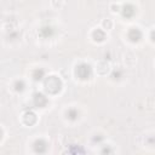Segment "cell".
<instances>
[{"label":"cell","instance_id":"6da1fadb","mask_svg":"<svg viewBox=\"0 0 155 155\" xmlns=\"http://www.w3.org/2000/svg\"><path fill=\"white\" fill-rule=\"evenodd\" d=\"M61 86H62V82L56 76H48L45 80V88L50 93H57L61 90Z\"/></svg>","mask_w":155,"mask_h":155},{"label":"cell","instance_id":"7a4b0ae2","mask_svg":"<svg viewBox=\"0 0 155 155\" xmlns=\"http://www.w3.org/2000/svg\"><path fill=\"white\" fill-rule=\"evenodd\" d=\"M76 75L80 79H88L91 75V68L87 64H80L76 68Z\"/></svg>","mask_w":155,"mask_h":155},{"label":"cell","instance_id":"3957f363","mask_svg":"<svg viewBox=\"0 0 155 155\" xmlns=\"http://www.w3.org/2000/svg\"><path fill=\"white\" fill-rule=\"evenodd\" d=\"M133 13H134V7H133L132 5H125V6H124L122 15H124L125 17L130 18V17H132V16H133Z\"/></svg>","mask_w":155,"mask_h":155},{"label":"cell","instance_id":"277c9868","mask_svg":"<svg viewBox=\"0 0 155 155\" xmlns=\"http://www.w3.org/2000/svg\"><path fill=\"white\" fill-rule=\"evenodd\" d=\"M34 101H35V104H36V105H39V107H44V105H46V103H47V99H46V97H44L41 93H38V94H35V98H34Z\"/></svg>","mask_w":155,"mask_h":155},{"label":"cell","instance_id":"5b68a950","mask_svg":"<svg viewBox=\"0 0 155 155\" xmlns=\"http://www.w3.org/2000/svg\"><path fill=\"white\" fill-rule=\"evenodd\" d=\"M140 36H142V34H140V31L138 29H131L130 33H128V38L132 41H138L140 39Z\"/></svg>","mask_w":155,"mask_h":155},{"label":"cell","instance_id":"8992f818","mask_svg":"<svg viewBox=\"0 0 155 155\" xmlns=\"http://www.w3.org/2000/svg\"><path fill=\"white\" fill-rule=\"evenodd\" d=\"M34 145H35V147H34L35 150L39 151V153H44L45 149H46V143H45L44 140H36Z\"/></svg>","mask_w":155,"mask_h":155},{"label":"cell","instance_id":"52a82bcc","mask_svg":"<svg viewBox=\"0 0 155 155\" xmlns=\"http://www.w3.org/2000/svg\"><path fill=\"white\" fill-rule=\"evenodd\" d=\"M35 120H36V117H35V115H34L33 113H27V114L24 115V121H25V124H28V125L34 124Z\"/></svg>","mask_w":155,"mask_h":155},{"label":"cell","instance_id":"ba28073f","mask_svg":"<svg viewBox=\"0 0 155 155\" xmlns=\"http://www.w3.org/2000/svg\"><path fill=\"white\" fill-rule=\"evenodd\" d=\"M104 33L102 31V30H99V29H97L94 33H93V38H94V40H98V41H102V40H104Z\"/></svg>","mask_w":155,"mask_h":155},{"label":"cell","instance_id":"9c48e42d","mask_svg":"<svg viewBox=\"0 0 155 155\" xmlns=\"http://www.w3.org/2000/svg\"><path fill=\"white\" fill-rule=\"evenodd\" d=\"M40 34H41L42 36L47 38V36L52 35V28H50V27H45V28H42V29L40 30Z\"/></svg>","mask_w":155,"mask_h":155},{"label":"cell","instance_id":"30bf717a","mask_svg":"<svg viewBox=\"0 0 155 155\" xmlns=\"http://www.w3.org/2000/svg\"><path fill=\"white\" fill-rule=\"evenodd\" d=\"M42 75H44V70H42V69H36V70L34 71V79H35V80L42 79Z\"/></svg>","mask_w":155,"mask_h":155},{"label":"cell","instance_id":"8fae6325","mask_svg":"<svg viewBox=\"0 0 155 155\" xmlns=\"http://www.w3.org/2000/svg\"><path fill=\"white\" fill-rule=\"evenodd\" d=\"M68 116H69L70 119H75V117L78 116V113H76V110H74V109L69 110V111H68Z\"/></svg>","mask_w":155,"mask_h":155},{"label":"cell","instance_id":"7c38bea8","mask_svg":"<svg viewBox=\"0 0 155 155\" xmlns=\"http://www.w3.org/2000/svg\"><path fill=\"white\" fill-rule=\"evenodd\" d=\"M16 90L17 91H22L23 90V82L22 81H17L16 82Z\"/></svg>","mask_w":155,"mask_h":155},{"label":"cell","instance_id":"4fadbf2b","mask_svg":"<svg viewBox=\"0 0 155 155\" xmlns=\"http://www.w3.org/2000/svg\"><path fill=\"white\" fill-rule=\"evenodd\" d=\"M1 136H2V131L0 130V138H1Z\"/></svg>","mask_w":155,"mask_h":155}]
</instances>
